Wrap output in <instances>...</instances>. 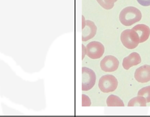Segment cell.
<instances>
[{
    "mask_svg": "<svg viewBox=\"0 0 150 117\" xmlns=\"http://www.w3.org/2000/svg\"><path fill=\"white\" fill-rule=\"evenodd\" d=\"M106 104L108 107H124L122 100L117 96L111 95L108 97L106 100Z\"/></svg>",
    "mask_w": 150,
    "mask_h": 117,
    "instance_id": "cell-11",
    "label": "cell"
},
{
    "mask_svg": "<svg viewBox=\"0 0 150 117\" xmlns=\"http://www.w3.org/2000/svg\"><path fill=\"white\" fill-rule=\"evenodd\" d=\"M132 29L136 31L139 39V43H143L149 38L150 35V29L144 24H138L132 28Z\"/></svg>",
    "mask_w": 150,
    "mask_h": 117,
    "instance_id": "cell-10",
    "label": "cell"
},
{
    "mask_svg": "<svg viewBox=\"0 0 150 117\" xmlns=\"http://www.w3.org/2000/svg\"><path fill=\"white\" fill-rule=\"evenodd\" d=\"M141 18V12L134 7H128L124 8L119 15V20L122 24L127 26L138 22Z\"/></svg>",
    "mask_w": 150,
    "mask_h": 117,
    "instance_id": "cell-1",
    "label": "cell"
},
{
    "mask_svg": "<svg viewBox=\"0 0 150 117\" xmlns=\"http://www.w3.org/2000/svg\"><path fill=\"white\" fill-rule=\"evenodd\" d=\"M122 44L129 49L136 48L139 43V39L137 33L132 29H126L121 35Z\"/></svg>",
    "mask_w": 150,
    "mask_h": 117,
    "instance_id": "cell-2",
    "label": "cell"
},
{
    "mask_svg": "<svg viewBox=\"0 0 150 117\" xmlns=\"http://www.w3.org/2000/svg\"><path fill=\"white\" fill-rule=\"evenodd\" d=\"M97 30V28L93 22L86 20L85 26L82 28V41L85 42L93 38L96 34Z\"/></svg>",
    "mask_w": 150,
    "mask_h": 117,
    "instance_id": "cell-7",
    "label": "cell"
},
{
    "mask_svg": "<svg viewBox=\"0 0 150 117\" xmlns=\"http://www.w3.org/2000/svg\"><path fill=\"white\" fill-rule=\"evenodd\" d=\"M119 62L115 56L108 55L105 57L100 62V67L105 72H113L117 70Z\"/></svg>",
    "mask_w": 150,
    "mask_h": 117,
    "instance_id": "cell-6",
    "label": "cell"
},
{
    "mask_svg": "<svg viewBox=\"0 0 150 117\" xmlns=\"http://www.w3.org/2000/svg\"><path fill=\"white\" fill-rule=\"evenodd\" d=\"M135 79L140 83H146L150 81V65H145L139 68L134 74Z\"/></svg>",
    "mask_w": 150,
    "mask_h": 117,
    "instance_id": "cell-8",
    "label": "cell"
},
{
    "mask_svg": "<svg viewBox=\"0 0 150 117\" xmlns=\"http://www.w3.org/2000/svg\"><path fill=\"white\" fill-rule=\"evenodd\" d=\"M98 3L103 8L106 10H110L115 6V3L117 0H96Z\"/></svg>",
    "mask_w": 150,
    "mask_h": 117,
    "instance_id": "cell-13",
    "label": "cell"
},
{
    "mask_svg": "<svg viewBox=\"0 0 150 117\" xmlns=\"http://www.w3.org/2000/svg\"><path fill=\"white\" fill-rule=\"evenodd\" d=\"M105 52L103 45L98 41L90 42L86 46V54L92 59H97L103 56Z\"/></svg>",
    "mask_w": 150,
    "mask_h": 117,
    "instance_id": "cell-5",
    "label": "cell"
},
{
    "mask_svg": "<svg viewBox=\"0 0 150 117\" xmlns=\"http://www.w3.org/2000/svg\"><path fill=\"white\" fill-rule=\"evenodd\" d=\"M141 62V58L139 54L137 52H133L124 58L122 65L125 69L129 70L132 67L137 65Z\"/></svg>",
    "mask_w": 150,
    "mask_h": 117,
    "instance_id": "cell-9",
    "label": "cell"
},
{
    "mask_svg": "<svg viewBox=\"0 0 150 117\" xmlns=\"http://www.w3.org/2000/svg\"><path fill=\"white\" fill-rule=\"evenodd\" d=\"M137 1L143 6H150V0H137Z\"/></svg>",
    "mask_w": 150,
    "mask_h": 117,
    "instance_id": "cell-15",
    "label": "cell"
},
{
    "mask_svg": "<svg viewBox=\"0 0 150 117\" xmlns=\"http://www.w3.org/2000/svg\"><path fill=\"white\" fill-rule=\"evenodd\" d=\"M82 90L83 91H89L92 89L96 84V77L95 72L90 68L85 67L82 68Z\"/></svg>",
    "mask_w": 150,
    "mask_h": 117,
    "instance_id": "cell-4",
    "label": "cell"
},
{
    "mask_svg": "<svg viewBox=\"0 0 150 117\" xmlns=\"http://www.w3.org/2000/svg\"><path fill=\"white\" fill-rule=\"evenodd\" d=\"M138 96H142L146 100V103L150 102V86L140 89L138 93Z\"/></svg>",
    "mask_w": 150,
    "mask_h": 117,
    "instance_id": "cell-14",
    "label": "cell"
},
{
    "mask_svg": "<svg viewBox=\"0 0 150 117\" xmlns=\"http://www.w3.org/2000/svg\"><path fill=\"white\" fill-rule=\"evenodd\" d=\"M118 86L116 78L112 75L102 76L98 82V87L101 91L105 93L112 92L115 91Z\"/></svg>",
    "mask_w": 150,
    "mask_h": 117,
    "instance_id": "cell-3",
    "label": "cell"
},
{
    "mask_svg": "<svg viewBox=\"0 0 150 117\" xmlns=\"http://www.w3.org/2000/svg\"><path fill=\"white\" fill-rule=\"evenodd\" d=\"M146 100L144 97L140 96L132 99L128 104V107H146Z\"/></svg>",
    "mask_w": 150,
    "mask_h": 117,
    "instance_id": "cell-12",
    "label": "cell"
}]
</instances>
